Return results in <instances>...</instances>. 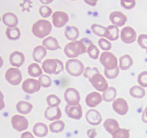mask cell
<instances>
[{
	"label": "cell",
	"mask_w": 147,
	"mask_h": 138,
	"mask_svg": "<svg viewBox=\"0 0 147 138\" xmlns=\"http://www.w3.org/2000/svg\"><path fill=\"white\" fill-rule=\"evenodd\" d=\"M93 44L91 40L88 38H82L80 40L70 42L67 43L64 48L66 55L72 59H76L80 55L87 53L88 47Z\"/></svg>",
	"instance_id": "cell-1"
},
{
	"label": "cell",
	"mask_w": 147,
	"mask_h": 138,
	"mask_svg": "<svg viewBox=\"0 0 147 138\" xmlns=\"http://www.w3.org/2000/svg\"><path fill=\"white\" fill-rule=\"evenodd\" d=\"M33 34L38 38H44L52 31V24L46 20H40L34 23L32 29Z\"/></svg>",
	"instance_id": "cell-2"
},
{
	"label": "cell",
	"mask_w": 147,
	"mask_h": 138,
	"mask_svg": "<svg viewBox=\"0 0 147 138\" xmlns=\"http://www.w3.org/2000/svg\"><path fill=\"white\" fill-rule=\"evenodd\" d=\"M65 69L69 75L78 77L84 73L86 68L80 60L78 59H70L66 62Z\"/></svg>",
	"instance_id": "cell-3"
},
{
	"label": "cell",
	"mask_w": 147,
	"mask_h": 138,
	"mask_svg": "<svg viewBox=\"0 0 147 138\" xmlns=\"http://www.w3.org/2000/svg\"><path fill=\"white\" fill-rule=\"evenodd\" d=\"M100 62L106 70H113L119 67L117 57L111 52H103L100 55Z\"/></svg>",
	"instance_id": "cell-4"
},
{
	"label": "cell",
	"mask_w": 147,
	"mask_h": 138,
	"mask_svg": "<svg viewBox=\"0 0 147 138\" xmlns=\"http://www.w3.org/2000/svg\"><path fill=\"white\" fill-rule=\"evenodd\" d=\"M89 81L96 90L103 93L109 88L107 80L100 73H97L92 76L89 78Z\"/></svg>",
	"instance_id": "cell-5"
},
{
	"label": "cell",
	"mask_w": 147,
	"mask_h": 138,
	"mask_svg": "<svg viewBox=\"0 0 147 138\" xmlns=\"http://www.w3.org/2000/svg\"><path fill=\"white\" fill-rule=\"evenodd\" d=\"M5 78L10 84L17 86L21 83L22 76L20 69L17 68H10L6 71Z\"/></svg>",
	"instance_id": "cell-6"
},
{
	"label": "cell",
	"mask_w": 147,
	"mask_h": 138,
	"mask_svg": "<svg viewBox=\"0 0 147 138\" xmlns=\"http://www.w3.org/2000/svg\"><path fill=\"white\" fill-rule=\"evenodd\" d=\"M42 85L40 80L34 78H27L23 81L22 89L23 91L28 94H32L40 90Z\"/></svg>",
	"instance_id": "cell-7"
},
{
	"label": "cell",
	"mask_w": 147,
	"mask_h": 138,
	"mask_svg": "<svg viewBox=\"0 0 147 138\" xmlns=\"http://www.w3.org/2000/svg\"><path fill=\"white\" fill-rule=\"evenodd\" d=\"M64 97L67 105L70 106H76L80 104V93L74 88H68L65 90L64 93Z\"/></svg>",
	"instance_id": "cell-8"
},
{
	"label": "cell",
	"mask_w": 147,
	"mask_h": 138,
	"mask_svg": "<svg viewBox=\"0 0 147 138\" xmlns=\"http://www.w3.org/2000/svg\"><path fill=\"white\" fill-rule=\"evenodd\" d=\"M11 123L13 128L18 132L25 130L29 126V122L27 119L22 115H14L11 117Z\"/></svg>",
	"instance_id": "cell-9"
},
{
	"label": "cell",
	"mask_w": 147,
	"mask_h": 138,
	"mask_svg": "<svg viewBox=\"0 0 147 138\" xmlns=\"http://www.w3.org/2000/svg\"><path fill=\"white\" fill-rule=\"evenodd\" d=\"M53 25L57 28L63 27L69 21V17L67 13L62 11L55 12L52 16Z\"/></svg>",
	"instance_id": "cell-10"
},
{
	"label": "cell",
	"mask_w": 147,
	"mask_h": 138,
	"mask_svg": "<svg viewBox=\"0 0 147 138\" xmlns=\"http://www.w3.org/2000/svg\"><path fill=\"white\" fill-rule=\"evenodd\" d=\"M121 39L122 41L127 44L134 43L136 40V32L131 27H125L121 32Z\"/></svg>",
	"instance_id": "cell-11"
},
{
	"label": "cell",
	"mask_w": 147,
	"mask_h": 138,
	"mask_svg": "<svg viewBox=\"0 0 147 138\" xmlns=\"http://www.w3.org/2000/svg\"><path fill=\"white\" fill-rule=\"evenodd\" d=\"M112 106H113V110L121 116L126 114L129 112V105H128L127 101L123 98H118L115 99L113 101Z\"/></svg>",
	"instance_id": "cell-12"
},
{
	"label": "cell",
	"mask_w": 147,
	"mask_h": 138,
	"mask_svg": "<svg viewBox=\"0 0 147 138\" xmlns=\"http://www.w3.org/2000/svg\"><path fill=\"white\" fill-rule=\"evenodd\" d=\"M111 22L116 27H122L127 22V17L123 12L119 11L113 12L109 16Z\"/></svg>",
	"instance_id": "cell-13"
},
{
	"label": "cell",
	"mask_w": 147,
	"mask_h": 138,
	"mask_svg": "<svg viewBox=\"0 0 147 138\" xmlns=\"http://www.w3.org/2000/svg\"><path fill=\"white\" fill-rule=\"evenodd\" d=\"M103 100V96L100 93L93 91L87 95L86 98V103L89 107L94 108L100 104Z\"/></svg>",
	"instance_id": "cell-14"
},
{
	"label": "cell",
	"mask_w": 147,
	"mask_h": 138,
	"mask_svg": "<svg viewBox=\"0 0 147 138\" xmlns=\"http://www.w3.org/2000/svg\"><path fill=\"white\" fill-rule=\"evenodd\" d=\"M65 113L71 119H80L83 116V110L80 104L76 106H70L67 105L65 106Z\"/></svg>",
	"instance_id": "cell-15"
},
{
	"label": "cell",
	"mask_w": 147,
	"mask_h": 138,
	"mask_svg": "<svg viewBox=\"0 0 147 138\" xmlns=\"http://www.w3.org/2000/svg\"><path fill=\"white\" fill-rule=\"evenodd\" d=\"M86 118L87 122L93 126L100 124L102 122V117L100 112H98L96 109H90L88 111Z\"/></svg>",
	"instance_id": "cell-16"
},
{
	"label": "cell",
	"mask_w": 147,
	"mask_h": 138,
	"mask_svg": "<svg viewBox=\"0 0 147 138\" xmlns=\"http://www.w3.org/2000/svg\"><path fill=\"white\" fill-rule=\"evenodd\" d=\"M62 116L61 109L59 106L57 107H48L46 108L45 112V117L49 121L59 120Z\"/></svg>",
	"instance_id": "cell-17"
},
{
	"label": "cell",
	"mask_w": 147,
	"mask_h": 138,
	"mask_svg": "<svg viewBox=\"0 0 147 138\" xmlns=\"http://www.w3.org/2000/svg\"><path fill=\"white\" fill-rule=\"evenodd\" d=\"M25 60L24 55L22 52L14 51L10 54L9 62L10 64L13 66L19 68L23 65Z\"/></svg>",
	"instance_id": "cell-18"
},
{
	"label": "cell",
	"mask_w": 147,
	"mask_h": 138,
	"mask_svg": "<svg viewBox=\"0 0 147 138\" xmlns=\"http://www.w3.org/2000/svg\"><path fill=\"white\" fill-rule=\"evenodd\" d=\"M2 22L9 28H15L18 24V18L12 12H6L2 15Z\"/></svg>",
	"instance_id": "cell-19"
},
{
	"label": "cell",
	"mask_w": 147,
	"mask_h": 138,
	"mask_svg": "<svg viewBox=\"0 0 147 138\" xmlns=\"http://www.w3.org/2000/svg\"><path fill=\"white\" fill-rule=\"evenodd\" d=\"M57 63L56 59H47L42 63V68L47 74H55L57 71Z\"/></svg>",
	"instance_id": "cell-20"
},
{
	"label": "cell",
	"mask_w": 147,
	"mask_h": 138,
	"mask_svg": "<svg viewBox=\"0 0 147 138\" xmlns=\"http://www.w3.org/2000/svg\"><path fill=\"white\" fill-rule=\"evenodd\" d=\"M33 133L38 137H44L48 133V127L45 124L42 122H38L33 126Z\"/></svg>",
	"instance_id": "cell-21"
},
{
	"label": "cell",
	"mask_w": 147,
	"mask_h": 138,
	"mask_svg": "<svg viewBox=\"0 0 147 138\" xmlns=\"http://www.w3.org/2000/svg\"><path fill=\"white\" fill-rule=\"evenodd\" d=\"M47 55V50L44 46L38 45L34 47L32 53V57L34 61L41 63L42 59Z\"/></svg>",
	"instance_id": "cell-22"
},
{
	"label": "cell",
	"mask_w": 147,
	"mask_h": 138,
	"mask_svg": "<svg viewBox=\"0 0 147 138\" xmlns=\"http://www.w3.org/2000/svg\"><path fill=\"white\" fill-rule=\"evenodd\" d=\"M42 45L46 49L50 50H56L57 49L60 48V45H59V43L57 39L53 37H51V36L47 37V38L43 40Z\"/></svg>",
	"instance_id": "cell-23"
},
{
	"label": "cell",
	"mask_w": 147,
	"mask_h": 138,
	"mask_svg": "<svg viewBox=\"0 0 147 138\" xmlns=\"http://www.w3.org/2000/svg\"><path fill=\"white\" fill-rule=\"evenodd\" d=\"M33 106L30 102L26 101H20L16 104V109L17 112L21 114L25 115L30 113L32 109Z\"/></svg>",
	"instance_id": "cell-24"
},
{
	"label": "cell",
	"mask_w": 147,
	"mask_h": 138,
	"mask_svg": "<svg viewBox=\"0 0 147 138\" xmlns=\"http://www.w3.org/2000/svg\"><path fill=\"white\" fill-rule=\"evenodd\" d=\"M79 30L78 27H75V26H67L65 28V34L67 40H71L73 41H76L79 37Z\"/></svg>",
	"instance_id": "cell-25"
},
{
	"label": "cell",
	"mask_w": 147,
	"mask_h": 138,
	"mask_svg": "<svg viewBox=\"0 0 147 138\" xmlns=\"http://www.w3.org/2000/svg\"><path fill=\"white\" fill-rule=\"evenodd\" d=\"M103 126L106 129L109 133L113 134L115 131L119 129V124L117 121L115 119H112V118H109V119H106V121L103 123Z\"/></svg>",
	"instance_id": "cell-26"
},
{
	"label": "cell",
	"mask_w": 147,
	"mask_h": 138,
	"mask_svg": "<svg viewBox=\"0 0 147 138\" xmlns=\"http://www.w3.org/2000/svg\"><path fill=\"white\" fill-rule=\"evenodd\" d=\"M134 63L132 57L129 55H124L119 58V68L126 70L130 68Z\"/></svg>",
	"instance_id": "cell-27"
},
{
	"label": "cell",
	"mask_w": 147,
	"mask_h": 138,
	"mask_svg": "<svg viewBox=\"0 0 147 138\" xmlns=\"http://www.w3.org/2000/svg\"><path fill=\"white\" fill-rule=\"evenodd\" d=\"M105 37L111 41H115L119 37V29L115 25H109L107 27Z\"/></svg>",
	"instance_id": "cell-28"
},
{
	"label": "cell",
	"mask_w": 147,
	"mask_h": 138,
	"mask_svg": "<svg viewBox=\"0 0 147 138\" xmlns=\"http://www.w3.org/2000/svg\"><path fill=\"white\" fill-rule=\"evenodd\" d=\"M27 69L29 75L32 77H40L42 75V70L37 63H31Z\"/></svg>",
	"instance_id": "cell-29"
},
{
	"label": "cell",
	"mask_w": 147,
	"mask_h": 138,
	"mask_svg": "<svg viewBox=\"0 0 147 138\" xmlns=\"http://www.w3.org/2000/svg\"><path fill=\"white\" fill-rule=\"evenodd\" d=\"M129 93L132 97L136 99H142L146 94V91L142 86H134L130 89Z\"/></svg>",
	"instance_id": "cell-30"
},
{
	"label": "cell",
	"mask_w": 147,
	"mask_h": 138,
	"mask_svg": "<svg viewBox=\"0 0 147 138\" xmlns=\"http://www.w3.org/2000/svg\"><path fill=\"white\" fill-rule=\"evenodd\" d=\"M116 95H117L116 89L114 87H109L106 91L103 92L102 96H103V99L105 101L110 102L115 100Z\"/></svg>",
	"instance_id": "cell-31"
},
{
	"label": "cell",
	"mask_w": 147,
	"mask_h": 138,
	"mask_svg": "<svg viewBox=\"0 0 147 138\" xmlns=\"http://www.w3.org/2000/svg\"><path fill=\"white\" fill-rule=\"evenodd\" d=\"M65 126V124L63 121L57 120L52 122L49 126V128H50V130L53 133H59L64 130Z\"/></svg>",
	"instance_id": "cell-32"
},
{
	"label": "cell",
	"mask_w": 147,
	"mask_h": 138,
	"mask_svg": "<svg viewBox=\"0 0 147 138\" xmlns=\"http://www.w3.org/2000/svg\"><path fill=\"white\" fill-rule=\"evenodd\" d=\"M6 34L8 39L11 40H17L20 37V30L18 27L15 28H7L6 30Z\"/></svg>",
	"instance_id": "cell-33"
},
{
	"label": "cell",
	"mask_w": 147,
	"mask_h": 138,
	"mask_svg": "<svg viewBox=\"0 0 147 138\" xmlns=\"http://www.w3.org/2000/svg\"><path fill=\"white\" fill-rule=\"evenodd\" d=\"M91 30L95 34L99 36V37H102V38H103V37L106 36L107 27L97 24H93L91 25Z\"/></svg>",
	"instance_id": "cell-34"
},
{
	"label": "cell",
	"mask_w": 147,
	"mask_h": 138,
	"mask_svg": "<svg viewBox=\"0 0 147 138\" xmlns=\"http://www.w3.org/2000/svg\"><path fill=\"white\" fill-rule=\"evenodd\" d=\"M47 103L50 107H57L61 103V100L55 94H50L46 99Z\"/></svg>",
	"instance_id": "cell-35"
},
{
	"label": "cell",
	"mask_w": 147,
	"mask_h": 138,
	"mask_svg": "<svg viewBox=\"0 0 147 138\" xmlns=\"http://www.w3.org/2000/svg\"><path fill=\"white\" fill-rule=\"evenodd\" d=\"M113 138H129L130 130L127 129L119 128L112 134Z\"/></svg>",
	"instance_id": "cell-36"
},
{
	"label": "cell",
	"mask_w": 147,
	"mask_h": 138,
	"mask_svg": "<svg viewBox=\"0 0 147 138\" xmlns=\"http://www.w3.org/2000/svg\"><path fill=\"white\" fill-rule=\"evenodd\" d=\"M87 53L90 58L96 60V59H98L99 57L100 51H99L98 48L94 44L90 45L88 47Z\"/></svg>",
	"instance_id": "cell-37"
},
{
	"label": "cell",
	"mask_w": 147,
	"mask_h": 138,
	"mask_svg": "<svg viewBox=\"0 0 147 138\" xmlns=\"http://www.w3.org/2000/svg\"><path fill=\"white\" fill-rule=\"evenodd\" d=\"M39 12H40V15L43 17V18H47L49 17L53 13V10L50 7L47 5L41 6L39 9Z\"/></svg>",
	"instance_id": "cell-38"
},
{
	"label": "cell",
	"mask_w": 147,
	"mask_h": 138,
	"mask_svg": "<svg viewBox=\"0 0 147 138\" xmlns=\"http://www.w3.org/2000/svg\"><path fill=\"white\" fill-rule=\"evenodd\" d=\"M98 45L100 46L102 50H105V51H109L112 47L111 43L105 38H100L98 40Z\"/></svg>",
	"instance_id": "cell-39"
},
{
	"label": "cell",
	"mask_w": 147,
	"mask_h": 138,
	"mask_svg": "<svg viewBox=\"0 0 147 138\" xmlns=\"http://www.w3.org/2000/svg\"><path fill=\"white\" fill-rule=\"evenodd\" d=\"M39 80H40L42 86L44 88H48L52 85L51 78L47 75H42L40 77H39Z\"/></svg>",
	"instance_id": "cell-40"
},
{
	"label": "cell",
	"mask_w": 147,
	"mask_h": 138,
	"mask_svg": "<svg viewBox=\"0 0 147 138\" xmlns=\"http://www.w3.org/2000/svg\"><path fill=\"white\" fill-rule=\"evenodd\" d=\"M119 70H120V68H119V66L118 68H116V69H113V70H104V75L107 78L109 79H113L116 78L119 74Z\"/></svg>",
	"instance_id": "cell-41"
},
{
	"label": "cell",
	"mask_w": 147,
	"mask_h": 138,
	"mask_svg": "<svg viewBox=\"0 0 147 138\" xmlns=\"http://www.w3.org/2000/svg\"><path fill=\"white\" fill-rule=\"evenodd\" d=\"M97 73H100L98 69L97 68H90V67H86V68L85 69L84 73H83V76L85 78H90L92 76H94L95 74H97Z\"/></svg>",
	"instance_id": "cell-42"
},
{
	"label": "cell",
	"mask_w": 147,
	"mask_h": 138,
	"mask_svg": "<svg viewBox=\"0 0 147 138\" xmlns=\"http://www.w3.org/2000/svg\"><path fill=\"white\" fill-rule=\"evenodd\" d=\"M138 83L142 87H147V71H143L138 76Z\"/></svg>",
	"instance_id": "cell-43"
},
{
	"label": "cell",
	"mask_w": 147,
	"mask_h": 138,
	"mask_svg": "<svg viewBox=\"0 0 147 138\" xmlns=\"http://www.w3.org/2000/svg\"><path fill=\"white\" fill-rule=\"evenodd\" d=\"M138 44L142 48L145 49L147 52V34H142L138 37Z\"/></svg>",
	"instance_id": "cell-44"
},
{
	"label": "cell",
	"mask_w": 147,
	"mask_h": 138,
	"mask_svg": "<svg viewBox=\"0 0 147 138\" xmlns=\"http://www.w3.org/2000/svg\"><path fill=\"white\" fill-rule=\"evenodd\" d=\"M121 4L122 7L126 9H131L136 5V1L135 0H131V1H121Z\"/></svg>",
	"instance_id": "cell-45"
},
{
	"label": "cell",
	"mask_w": 147,
	"mask_h": 138,
	"mask_svg": "<svg viewBox=\"0 0 147 138\" xmlns=\"http://www.w3.org/2000/svg\"><path fill=\"white\" fill-rule=\"evenodd\" d=\"M57 63V71H56L55 74V75H58L60 72L63 71L64 70V66H63V63L61 60H60L59 59H56Z\"/></svg>",
	"instance_id": "cell-46"
},
{
	"label": "cell",
	"mask_w": 147,
	"mask_h": 138,
	"mask_svg": "<svg viewBox=\"0 0 147 138\" xmlns=\"http://www.w3.org/2000/svg\"><path fill=\"white\" fill-rule=\"evenodd\" d=\"M87 135L89 138H95L97 135L96 129H90L87 131Z\"/></svg>",
	"instance_id": "cell-47"
},
{
	"label": "cell",
	"mask_w": 147,
	"mask_h": 138,
	"mask_svg": "<svg viewBox=\"0 0 147 138\" xmlns=\"http://www.w3.org/2000/svg\"><path fill=\"white\" fill-rule=\"evenodd\" d=\"M21 138H34L32 134L30 132H23L21 135Z\"/></svg>",
	"instance_id": "cell-48"
},
{
	"label": "cell",
	"mask_w": 147,
	"mask_h": 138,
	"mask_svg": "<svg viewBox=\"0 0 147 138\" xmlns=\"http://www.w3.org/2000/svg\"><path fill=\"white\" fill-rule=\"evenodd\" d=\"M142 121H143L144 123L147 124V106L145 108V109L144 110L143 113H142Z\"/></svg>",
	"instance_id": "cell-49"
},
{
	"label": "cell",
	"mask_w": 147,
	"mask_h": 138,
	"mask_svg": "<svg viewBox=\"0 0 147 138\" xmlns=\"http://www.w3.org/2000/svg\"><path fill=\"white\" fill-rule=\"evenodd\" d=\"M85 2L86 4H89L90 6H92V7H94V6L96 5V3H97V1H88V0H85Z\"/></svg>",
	"instance_id": "cell-50"
},
{
	"label": "cell",
	"mask_w": 147,
	"mask_h": 138,
	"mask_svg": "<svg viewBox=\"0 0 147 138\" xmlns=\"http://www.w3.org/2000/svg\"><path fill=\"white\" fill-rule=\"evenodd\" d=\"M40 2H41V3H43V4H50V3L53 2V0H50V1H42V0H41V1H40Z\"/></svg>",
	"instance_id": "cell-51"
}]
</instances>
